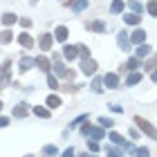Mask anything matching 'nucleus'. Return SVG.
I'll return each mask as SVG.
<instances>
[{"instance_id": "f257e3e1", "label": "nucleus", "mask_w": 157, "mask_h": 157, "mask_svg": "<svg viewBox=\"0 0 157 157\" xmlns=\"http://www.w3.org/2000/svg\"><path fill=\"white\" fill-rule=\"evenodd\" d=\"M135 124L139 126V130L144 135H148L151 139H157V130H155V126L151 124V121H146L144 117H135Z\"/></svg>"}, {"instance_id": "f03ea898", "label": "nucleus", "mask_w": 157, "mask_h": 157, "mask_svg": "<svg viewBox=\"0 0 157 157\" xmlns=\"http://www.w3.org/2000/svg\"><path fill=\"white\" fill-rule=\"evenodd\" d=\"M9 83H11V63H9V61H5V63H2V67H0V90L7 88Z\"/></svg>"}, {"instance_id": "7ed1b4c3", "label": "nucleus", "mask_w": 157, "mask_h": 157, "mask_svg": "<svg viewBox=\"0 0 157 157\" xmlns=\"http://www.w3.org/2000/svg\"><path fill=\"white\" fill-rule=\"evenodd\" d=\"M97 67H99V65H97V61H94V59H85V61L81 63V72H83V74H88V76L94 74V72H97Z\"/></svg>"}, {"instance_id": "20e7f679", "label": "nucleus", "mask_w": 157, "mask_h": 157, "mask_svg": "<svg viewBox=\"0 0 157 157\" xmlns=\"http://www.w3.org/2000/svg\"><path fill=\"white\" fill-rule=\"evenodd\" d=\"M103 85H105V88H110V90H115L117 85H119V76H117V72L105 74V76H103Z\"/></svg>"}, {"instance_id": "39448f33", "label": "nucleus", "mask_w": 157, "mask_h": 157, "mask_svg": "<svg viewBox=\"0 0 157 157\" xmlns=\"http://www.w3.org/2000/svg\"><path fill=\"white\" fill-rule=\"evenodd\" d=\"M52 43H54V36H52V34H43L40 40H38V45H40L43 52H49V49H52Z\"/></svg>"}, {"instance_id": "423d86ee", "label": "nucleus", "mask_w": 157, "mask_h": 157, "mask_svg": "<svg viewBox=\"0 0 157 157\" xmlns=\"http://www.w3.org/2000/svg\"><path fill=\"white\" fill-rule=\"evenodd\" d=\"M88 29H90V32H97V34H103V32H105V23H103V20H90V23H88Z\"/></svg>"}, {"instance_id": "0eeeda50", "label": "nucleus", "mask_w": 157, "mask_h": 157, "mask_svg": "<svg viewBox=\"0 0 157 157\" xmlns=\"http://www.w3.org/2000/svg\"><path fill=\"white\" fill-rule=\"evenodd\" d=\"M52 65H54V72H56V76H63V74H65V65H63V61H61V56H59V54L54 56Z\"/></svg>"}, {"instance_id": "6e6552de", "label": "nucleus", "mask_w": 157, "mask_h": 157, "mask_svg": "<svg viewBox=\"0 0 157 157\" xmlns=\"http://www.w3.org/2000/svg\"><path fill=\"white\" fill-rule=\"evenodd\" d=\"M63 56H65L67 61H74L76 56H78V47H74V45H65V49H63Z\"/></svg>"}, {"instance_id": "1a4fd4ad", "label": "nucleus", "mask_w": 157, "mask_h": 157, "mask_svg": "<svg viewBox=\"0 0 157 157\" xmlns=\"http://www.w3.org/2000/svg\"><path fill=\"white\" fill-rule=\"evenodd\" d=\"M34 65H36V59H29V56H23V59H20V72H27V70H29V67H34Z\"/></svg>"}, {"instance_id": "9d476101", "label": "nucleus", "mask_w": 157, "mask_h": 157, "mask_svg": "<svg viewBox=\"0 0 157 157\" xmlns=\"http://www.w3.org/2000/svg\"><path fill=\"white\" fill-rule=\"evenodd\" d=\"M88 0H72V2H70V7H72V9L76 11V13H81V11H85L88 9Z\"/></svg>"}, {"instance_id": "9b49d317", "label": "nucleus", "mask_w": 157, "mask_h": 157, "mask_svg": "<svg viewBox=\"0 0 157 157\" xmlns=\"http://www.w3.org/2000/svg\"><path fill=\"white\" fill-rule=\"evenodd\" d=\"M144 40H146V32H144V29H137V32H132V36H130V43H135V45H141Z\"/></svg>"}, {"instance_id": "f8f14e48", "label": "nucleus", "mask_w": 157, "mask_h": 157, "mask_svg": "<svg viewBox=\"0 0 157 157\" xmlns=\"http://www.w3.org/2000/svg\"><path fill=\"white\" fill-rule=\"evenodd\" d=\"M128 43H130L128 34H126V32H119V34H117V45H119V49H128Z\"/></svg>"}, {"instance_id": "ddd939ff", "label": "nucleus", "mask_w": 157, "mask_h": 157, "mask_svg": "<svg viewBox=\"0 0 157 157\" xmlns=\"http://www.w3.org/2000/svg\"><path fill=\"white\" fill-rule=\"evenodd\" d=\"M27 112H29V105H27V103H18L16 108H13V117L23 119V117H27Z\"/></svg>"}, {"instance_id": "4468645a", "label": "nucleus", "mask_w": 157, "mask_h": 157, "mask_svg": "<svg viewBox=\"0 0 157 157\" xmlns=\"http://www.w3.org/2000/svg\"><path fill=\"white\" fill-rule=\"evenodd\" d=\"M54 38L59 40V43H65L67 40V27H56V32H54Z\"/></svg>"}, {"instance_id": "2eb2a0df", "label": "nucleus", "mask_w": 157, "mask_h": 157, "mask_svg": "<svg viewBox=\"0 0 157 157\" xmlns=\"http://www.w3.org/2000/svg\"><path fill=\"white\" fill-rule=\"evenodd\" d=\"M18 43H20V45H23L25 49L34 47V38L29 36V34H20V36H18Z\"/></svg>"}, {"instance_id": "dca6fc26", "label": "nucleus", "mask_w": 157, "mask_h": 157, "mask_svg": "<svg viewBox=\"0 0 157 157\" xmlns=\"http://www.w3.org/2000/svg\"><path fill=\"white\" fill-rule=\"evenodd\" d=\"M139 20H141V16H139V13H126V16H124V23L126 25H139Z\"/></svg>"}, {"instance_id": "f3484780", "label": "nucleus", "mask_w": 157, "mask_h": 157, "mask_svg": "<svg viewBox=\"0 0 157 157\" xmlns=\"http://www.w3.org/2000/svg\"><path fill=\"white\" fill-rule=\"evenodd\" d=\"M36 67L43 70V72H49V61L45 59V56H38L36 59Z\"/></svg>"}, {"instance_id": "a211bd4d", "label": "nucleus", "mask_w": 157, "mask_h": 157, "mask_svg": "<svg viewBox=\"0 0 157 157\" xmlns=\"http://www.w3.org/2000/svg\"><path fill=\"white\" fill-rule=\"evenodd\" d=\"M13 23H18V18H16V13H2V25L5 27H9Z\"/></svg>"}, {"instance_id": "6ab92c4d", "label": "nucleus", "mask_w": 157, "mask_h": 157, "mask_svg": "<svg viewBox=\"0 0 157 157\" xmlns=\"http://www.w3.org/2000/svg\"><path fill=\"white\" fill-rule=\"evenodd\" d=\"M121 11H124V0H112L110 13H121Z\"/></svg>"}, {"instance_id": "aec40b11", "label": "nucleus", "mask_w": 157, "mask_h": 157, "mask_svg": "<svg viewBox=\"0 0 157 157\" xmlns=\"http://www.w3.org/2000/svg\"><path fill=\"white\" fill-rule=\"evenodd\" d=\"M148 54H151V45H148V43H141V45L137 47V56L144 59V56H148Z\"/></svg>"}, {"instance_id": "412c9836", "label": "nucleus", "mask_w": 157, "mask_h": 157, "mask_svg": "<svg viewBox=\"0 0 157 157\" xmlns=\"http://www.w3.org/2000/svg\"><path fill=\"white\" fill-rule=\"evenodd\" d=\"M34 115L40 117V119H49V110L43 108V105H36V108H34Z\"/></svg>"}, {"instance_id": "4be33fe9", "label": "nucleus", "mask_w": 157, "mask_h": 157, "mask_svg": "<svg viewBox=\"0 0 157 157\" xmlns=\"http://www.w3.org/2000/svg\"><path fill=\"white\" fill-rule=\"evenodd\" d=\"M128 9L135 11V13H141V11H144V7H141V2H137V0H128Z\"/></svg>"}, {"instance_id": "5701e85b", "label": "nucleus", "mask_w": 157, "mask_h": 157, "mask_svg": "<svg viewBox=\"0 0 157 157\" xmlns=\"http://www.w3.org/2000/svg\"><path fill=\"white\" fill-rule=\"evenodd\" d=\"M92 90H94L97 92V94H99V92H103V78H92Z\"/></svg>"}, {"instance_id": "b1692460", "label": "nucleus", "mask_w": 157, "mask_h": 157, "mask_svg": "<svg viewBox=\"0 0 157 157\" xmlns=\"http://www.w3.org/2000/svg\"><path fill=\"white\" fill-rule=\"evenodd\" d=\"M59 105H61V99L56 94H49L47 97V108H59Z\"/></svg>"}, {"instance_id": "393cba45", "label": "nucleus", "mask_w": 157, "mask_h": 157, "mask_svg": "<svg viewBox=\"0 0 157 157\" xmlns=\"http://www.w3.org/2000/svg\"><path fill=\"white\" fill-rule=\"evenodd\" d=\"M124 65H126V70H137V67H139V56H135V59H128Z\"/></svg>"}, {"instance_id": "a878e982", "label": "nucleus", "mask_w": 157, "mask_h": 157, "mask_svg": "<svg viewBox=\"0 0 157 157\" xmlns=\"http://www.w3.org/2000/svg\"><path fill=\"white\" fill-rule=\"evenodd\" d=\"M139 81H141V74H137V72L128 74V78H126V83H128V85H137Z\"/></svg>"}, {"instance_id": "bb28decb", "label": "nucleus", "mask_w": 157, "mask_h": 157, "mask_svg": "<svg viewBox=\"0 0 157 157\" xmlns=\"http://www.w3.org/2000/svg\"><path fill=\"white\" fill-rule=\"evenodd\" d=\"M90 135H92V139H97V141L105 137V132H103V128H92V132H90Z\"/></svg>"}, {"instance_id": "cd10ccee", "label": "nucleus", "mask_w": 157, "mask_h": 157, "mask_svg": "<svg viewBox=\"0 0 157 157\" xmlns=\"http://www.w3.org/2000/svg\"><path fill=\"white\" fill-rule=\"evenodd\" d=\"M105 153H108V157H121V155H124V153H121L119 148H115V146H108V148H105Z\"/></svg>"}, {"instance_id": "c85d7f7f", "label": "nucleus", "mask_w": 157, "mask_h": 157, "mask_svg": "<svg viewBox=\"0 0 157 157\" xmlns=\"http://www.w3.org/2000/svg\"><path fill=\"white\" fill-rule=\"evenodd\" d=\"M78 47V56H81V59L85 61V59H90V49L85 47V45H76Z\"/></svg>"}, {"instance_id": "c756f323", "label": "nucleus", "mask_w": 157, "mask_h": 157, "mask_svg": "<svg viewBox=\"0 0 157 157\" xmlns=\"http://www.w3.org/2000/svg\"><path fill=\"white\" fill-rule=\"evenodd\" d=\"M47 85H49L52 90H56V88H59V83H56V76H54L52 72H47Z\"/></svg>"}, {"instance_id": "7c9ffc66", "label": "nucleus", "mask_w": 157, "mask_h": 157, "mask_svg": "<svg viewBox=\"0 0 157 157\" xmlns=\"http://www.w3.org/2000/svg\"><path fill=\"white\" fill-rule=\"evenodd\" d=\"M88 151H90V153H99V141H97V139H90V141H88Z\"/></svg>"}, {"instance_id": "2f4dec72", "label": "nucleus", "mask_w": 157, "mask_h": 157, "mask_svg": "<svg viewBox=\"0 0 157 157\" xmlns=\"http://www.w3.org/2000/svg\"><path fill=\"white\" fill-rule=\"evenodd\" d=\"M43 155L52 157V155H59V151H56V146H45V148H43Z\"/></svg>"}, {"instance_id": "473e14b6", "label": "nucleus", "mask_w": 157, "mask_h": 157, "mask_svg": "<svg viewBox=\"0 0 157 157\" xmlns=\"http://www.w3.org/2000/svg\"><path fill=\"white\" fill-rule=\"evenodd\" d=\"M148 13H151V16H157V0H151V2H148Z\"/></svg>"}, {"instance_id": "72a5a7b5", "label": "nucleus", "mask_w": 157, "mask_h": 157, "mask_svg": "<svg viewBox=\"0 0 157 157\" xmlns=\"http://www.w3.org/2000/svg\"><path fill=\"white\" fill-rule=\"evenodd\" d=\"M135 157H151V151H148V148H137V151H135Z\"/></svg>"}, {"instance_id": "f704fd0d", "label": "nucleus", "mask_w": 157, "mask_h": 157, "mask_svg": "<svg viewBox=\"0 0 157 157\" xmlns=\"http://www.w3.org/2000/svg\"><path fill=\"white\" fill-rule=\"evenodd\" d=\"M9 40H11V32L5 29L2 34H0V43H9Z\"/></svg>"}, {"instance_id": "c9c22d12", "label": "nucleus", "mask_w": 157, "mask_h": 157, "mask_svg": "<svg viewBox=\"0 0 157 157\" xmlns=\"http://www.w3.org/2000/svg\"><path fill=\"white\" fill-rule=\"evenodd\" d=\"M92 132V126L88 124V121H83V124H81V135H90Z\"/></svg>"}, {"instance_id": "e433bc0d", "label": "nucleus", "mask_w": 157, "mask_h": 157, "mask_svg": "<svg viewBox=\"0 0 157 157\" xmlns=\"http://www.w3.org/2000/svg\"><path fill=\"white\" fill-rule=\"evenodd\" d=\"M99 124H101L103 128H108V126L112 128V124H115V121H112V119H108V117H101V119H99Z\"/></svg>"}, {"instance_id": "4c0bfd02", "label": "nucleus", "mask_w": 157, "mask_h": 157, "mask_svg": "<svg viewBox=\"0 0 157 157\" xmlns=\"http://www.w3.org/2000/svg\"><path fill=\"white\" fill-rule=\"evenodd\" d=\"M85 119H88V115H81V117H76V119L72 121V128H74V126H81V124H83Z\"/></svg>"}, {"instance_id": "58836bf2", "label": "nucleus", "mask_w": 157, "mask_h": 157, "mask_svg": "<svg viewBox=\"0 0 157 157\" xmlns=\"http://www.w3.org/2000/svg\"><path fill=\"white\" fill-rule=\"evenodd\" d=\"M20 25L23 27H32V20L29 18H20Z\"/></svg>"}, {"instance_id": "ea45409f", "label": "nucleus", "mask_w": 157, "mask_h": 157, "mask_svg": "<svg viewBox=\"0 0 157 157\" xmlns=\"http://www.w3.org/2000/svg\"><path fill=\"white\" fill-rule=\"evenodd\" d=\"M63 76L70 78V81H74V72H72V70H65V74H63Z\"/></svg>"}, {"instance_id": "a19ab883", "label": "nucleus", "mask_w": 157, "mask_h": 157, "mask_svg": "<svg viewBox=\"0 0 157 157\" xmlns=\"http://www.w3.org/2000/svg\"><path fill=\"white\" fill-rule=\"evenodd\" d=\"M76 153H74V148H67V151L65 153H63V157H74Z\"/></svg>"}, {"instance_id": "79ce46f5", "label": "nucleus", "mask_w": 157, "mask_h": 157, "mask_svg": "<svg viewBox=\"0 0 157 157\" xmlns=\"http://www.w3.org/2000/svg\"><path fill=\"white\" fill-rule=\"evenodd\" d=\"M7 124H9V119H7V117H0V128H5Z\"/></svg>"}, {"instance_id": "37998d69", "label": "nucleus", "mask_w": 157, "mask_h": 157, "mask_svg": "<svg viewBox=\"0 0 157 157\" xmlns=\"http://www.w3.org/2000/svg\"><path fill=\"white\" fill-rule=\"evenodd\" d=\"M151 78H153V81L157 83V70H153V74H151Z\"/></svg>"}, {"instance_id": "c03bdc74", "label": "nucleus", "mask_w": 157, "mask_h": 157, "mask_svg": "<svg viewBox=\"0 0 157 157\" xmlns=\"http://www.w3.org/2000/svg\"><path fill=\"white\" fill-rule=\"evenodd\" d=\"M78 157H94V155H78Z\"/></svg>"}, {"instance_id": "a18cd8bd", "label": "nucleus", "mask_w": 157, "mask_h": 157, "mask_svg": "<svg viewBox=\"0 0 157 157\" xmlns=\"http://www.w3.org/2000/svg\"><path fill=\"white\" fill-rule=\"evenodd\" d=\"M0 110H2V101H0Z\"/></svg>"}]
</instances>
